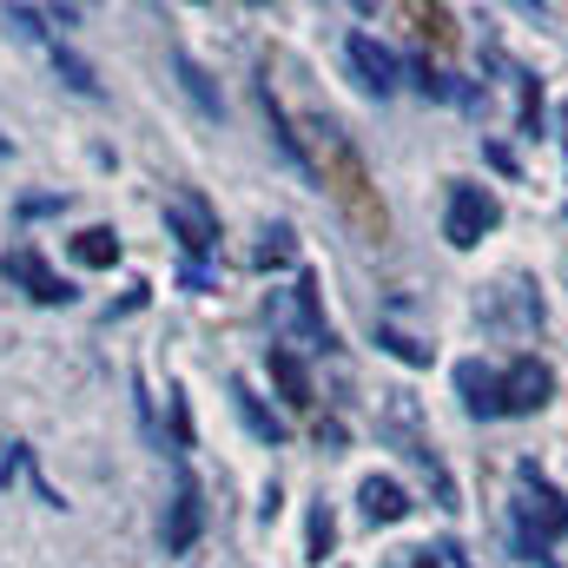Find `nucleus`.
I'll return each mask as SVG.
<instances>
[{"label": "nucleus", "mask_w": 568, "mask_h": 568, "mask_svg": "<svg viewBox=\"0 0 568 568\" xmlns=\"http://www.w3.org/2000/svg\"><path fill=\"white\" fill-rule=\"evenodd\" d=\"M172 73H179V87H185V93L199 100V113H212V120H219V93L205 87V73H199V67H192L185 53H172Z\"/></svg>", "instance_id": "15"}, {"label": "nucleus", "mask_w": 568, "mask_h": 568, "mask_svg": "<svg viewBox=\"0 0 568 568\" xmlns=\"http://www.w3.org/2000/svg\"><path fill=\"white\" fill-rule=\"evenodd\" d=\"M165 225L179 232V245H185L192 258L219 245V219H212V212H205V205H199L192 192H172V199H165Z\"/></svg>", "instance_id": "5"}, {"label": "nucleus", "mask_w": 568, "mask_h": 568, "mask_svg": "<svg viewBox=\"0 0 568 568\" xmlns=\"http://www.w3.org/2000/svg\"><path fill=\"white\" fill-rule=\"evenodd\" d=\"M272 317H278V324H297V337H304V344H331V331H324V317H317V284H311V278L291 284L278 304H272Z\"/></svg>", "instance_id": "6"}, {"label": "nucleus", "mask_w": 568, "mask_h": 568, "mask_svg": "<svg viewBox=\"0 0 568 568\" xmlns=\"http://www.w3.org/2000/svg\"><path fill=\"white\" fill-rule=\"evenodd\" d=\"M53 73H60V80H67L73 93H87V100L100 93V80H93V67H87V60H80L73 47H60V40H53Z\"/></svg>", "instance_id": "14"}, {"label": "nucleus", "mask_w": 568, "mask_h": 568, "mask_svg": "<svg viewBox=\"0 0 568 568\" xmlns=\"http://www.w3.org/2000/svg\"><path fill=\"white\" fill-rule=\"evenodd\" d=\"M357 503H364L371 523H404V516H410V496H404L397 476H364V483H357Z\"/></svg>", "instance_id": "10"}, {"label": "nucleus", "mask_w": 568, "mask_h": 568, "mask_svg": "<svg viewBox=\"0 0 568 568\" xmlns=\"http://www.w3.org/2000/svg\"><path fill=\"white\" fill-rule=\"evenodd\" d=\"M410 568H469V562H463L456 549H417V556H410Z\"/></svg>", "instance_id": "19"}, {"label": "nucleus", "mask_w": 568, "mask_h": 568, "mask_svg": "<svg viewBox=\"0 0 568 568\" xmlns=\"http://www.w3.org/2000/svg\"><path fill=\"white\" fill-rule=\"evenodd\" d=\"M265 371L278 377V390H284V404H311V377H304V357L291 351V344H272V357H265Z\"/></svg>", "instance_id": "11"}, {"label": "nucleus", "mask_w": 568, "mask_h": 568, "mask_svg": "<svg viewBox=\"0 0 568 568\" xmlns=\"http://www.w3.org/2000/svg\"><path fill=\"white\" fill-rule=\"evenodd\" d=\"M549 397H556V371L542 357H516L503 371V417H536Z\"/></svg>", "instance_id": "3"}, {"label": "nucleus", "mask_w": 568, "mask_h": 568, "mask_svg": "<svg viewBox=\"0 0 568 568\" xmlns=\"http://www.w3.org/2000/svg\"><path fill=\"white\" fill-rule=\"evenodd\" d=\"M278 258H291V232H265V245H258V265H278Z\"/></svg>", "instance_id": "18"}, {"label": "nucleus", "mask_w": 568, "mask_h": 568, "mask_svg": "<svg viewBox=\"0 0 568 568\" xmlns=\"http://www.w3.org/2000/svg\"><path fill=\"white\" fill-rule=\"evenodd\" d=\"M516 523H523V542L529 549H549V542L568 536V503L536 476V463L516 469Z\"/></svg>", "instance_id": "1"}, {"label": "nucleus", "mask_w": 568, "mask_h": 568, "mask_svg": "<svg viewBox=\"0 0 568 568\" xmlns=\"http://www.w3.org/2000/svg\"><path fill=\"white\" fill-rule=\"evenodd\" d=\"M73 258H80V265H93V272H106V265H120V239H113L106 225H93V232H80V239H73Z\"/></svg>", "instance_id": "13"}, {"label": "nucleus", "mask_w": 568, "mask_h": 568, "mask_svg": "<svg viewBox=\"0 0 568 568\" xmlns=\"http://www.w3.org/2000/svg\"><path fill=\"white\" fill-rule=\"evenodd\" d=\"M456 390H463V410H469V417H503V377L483 371L476 357L456 364Z\"/></svg>", "instance_id": "9"}, {"label": "nucleus", "mask_w": 568, "mask_h": 568, "mask_svg": "<svg viewBox=\"0 0 568 568\" xmlns=\"http://www.w3.org/2000/svg\"><path fill=\"white\" fill-rule=\"evenodd\" d=\"M199 523H205V509H199V483L179 476V496H172V516H165V556H185V549L199 542Z\"/></svg>", "instance_id": "8"}, {"label": "nucleus", "mask_w": 568, "mask_h": 568, "mask_svg": "<svg viewBox=\"0 0 568 568\" xmlns=\"http://www.w3.org/2000/svg\"><path fill=\"white\" fill-rule=\"evenodd\" d=\"M377 344H384L390 357H404V364H429V344H417V337H404V331H377Z\"/></svg>", "instance_id": "17"}, {"label": "nucleus", "mask_w": 568, "mask_h": 568, "mask_svg": "<svg viewBox=\"0 0 568 568\" xmlns=\"http://www.w3.org/2000/svg\"><path fill=\"white\" fill-rule=\"evenodd\" d=\"M232 404H239V417H245V429H252L258 443H284V417H272V410H265L245 384H232Z\"/></svg>", "instance_id": "12"}, {"label": "nucleus", "mask_w": 568, "mask_h": 568, "mask_svg": "<svg viewBox=\"0 0 568 568\" xmlns=\"http://www.w3.org/2000/svg\"><path fill=\"white\" fill-rule=\"evenodd\" d=\"M351 67H357V80L384 100V93H397L404 87V60L377 40V33H351Z\"/></svg>", "instance_id": "4"}, {"label": "nucleus", "mask_w": 568, "mask_h": 568, "mask_svg": "<svg viewBox=\"0 0 568 568\" xmlns=\"http://www.w3.org/2000/svg\"><path fill=\"white\" fill-rule=\"evenodd\" d=\"M331 542H337V523H331V509L317 503V509H311V562H324Z\"/></svg>", "instance_id": "16"}, {"label": "nucleus", "mask_w": 568, "mask_h": 568, "mask_svg": "<svg viewBox=\"0 0 568 568\" xmlns=\"http://www.w3.org/2000/svg\"><path fill=\"white\" fill-rule=\"evenodd\" d=\"M7 278L27 284V297H33V304H73V284L60 278V272H47V258H40V252H13V258H7Z\"/></svg>", "instance_id": "7"}, {"label": "nucleus", "mask_w": 568, "mask_h": 568, "mask_svg": "<svg viewBox=\"0 0 568 568\" xmlns=\"http://www.w3.org/2000/svg\"><path fill=\"white\" fill-rule=\"evenodd\" d=\"M496 225H503V199H496L489 185H449V219H443V232H449L456 252L483 245V232H496Z\"/></svg>", "instance_id": "2"}, {"label": "nucleus", "mask_w": 568, "mask_h": 568, "mask_svg": "<svg viewBox=\"0 0 568 568\" xmlns=\"http://www.w3.org/2000/svg\"><path fill=\"white\" fill-rule=\"evenodd\" d=\"M0 449H7V456H0V483H13L20 463H27V449H20V443H0Z\"/></svg>", "instance_id": "20"}]
</instances>
